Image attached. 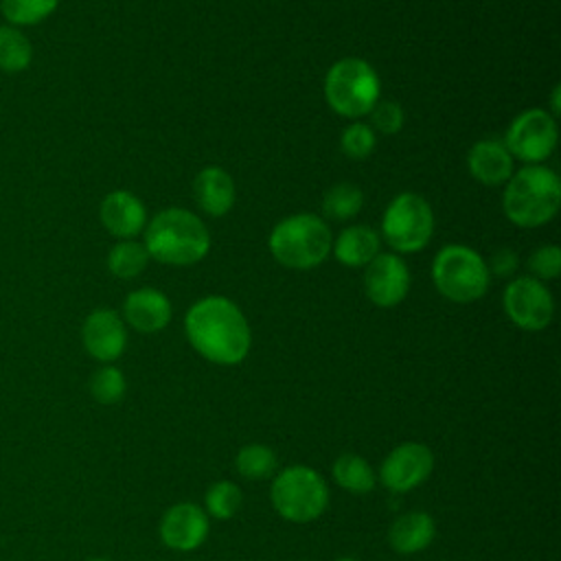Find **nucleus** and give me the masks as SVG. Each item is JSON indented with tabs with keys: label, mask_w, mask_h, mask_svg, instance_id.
<instances>
[{
	"label": "nucleus",
	"mask_w": 561,
	"mask_h": 561,
	"mask_svg": "<svg viewBox=\"0 0 561 561\" xmlns=\"http://www.w3.org/2000/svg\"><path fill=\"white\" fill-rule=\"evenodd\" d=\"M191 346L213 364L232 366L245 359L252 333L241 309L224 298L208 296L197 300L184 318Z\"/></svg>",
	"instance_id": "f257e3e1"
},
{
	"label": "nucleus",
	"mask_w": 561,
	"mask_h": 561,
	"mask_svg": "<svg viewBox=\"0 0 561 561\" xmlns=\"http://www.w3.org/2000/svg\"><path fill=\"white\" fill-rule=\"evenodd\" d=\"M530 272L535 274L537 280H548V278H557L561 272V250L557 245H543L537 248L530 254L528 261Z\"/></svg>",
	"instance_id": "c756f323"
},
{
	"label": "nucleus",
	"mask_w": 561,
	"mask_h": 561,
	"mask_svg": "<svg viewBox=\"0 0 561 561\" xmlns=\"http://www.w3.org/2000/svg\"><path fill=\"white\" fill-rule=\"evenodd\" d=\"M379 77L359 57H346L333 64L324 79V96L333 112L346 118H362L379 101Z\"/></svg>",
	"instance_id": "39448f33"
},
{
	"label": "nucleus",
	"mask_w": 561,
	"mask_h": 561,
	"mask_svg": "<svg viewBox=\"0 0 561 561\" xmlns=\"http://www.w3.org/2000/svg\"><path fill=\"white\" fill-rule=\"evenodd\" d=\"M467 164L471 175L486 186L504 184L513 173V156L504 142L493 138L476 142L469 151Z\"/></svg>",
	"instance_id": "f3484780"
},
{
	"label": "nucleus",
	"mask_w": 561,
	"mask_h": 561,
	"mask_svg": "<svg viewBox=\"0 0 561 561\" xmlns=\"http://www.w3.org/2000/svg\"><path fill=\"white\" fill-rule=\"evenodd\" d=\"M335 482L351 493H368L375 489L377 476L373 467L357 454H342L333 462Z\"/></svg>",
	"instance_id": "4be33fe9"
},
{
	"label": "nucleus",
	"mask_w": 561,
	"mask_h": 561,
	"mask_svg": "<svg viewBox=\"0 0 561 561\" xmlns=\"http://www.w3.org/2000/svg\"><path fill=\"white\" fill-rule=\"evenodd\" d=\"M99 217L101 224L105 226V230L114 237L123 239H131L136 237L147 221V213L142 202L131 195L129 191H112L103 197L101 208H99Z\"/></svg>",
	"instance_id": "2eb2a0df"
},
{
	"label": "nucleus",
	"mask_w": 561,
	"mask_h": 561,
	"mask_svg": "<svg viewBox=\"0 0 561 561\" xmlns=\"http://www.w3.org/2000/svg\"><path fill=\"white\" fill-rule=\"evenodd\" d=\"M193 195L197 206L213 217L226 215L234 204L232 178L219 167H206L193 182Z\"/></svg>",
	"instance_id": "a211bd4d"
},
{
	"label": "nucleus",
	"mask_w": 561,
	"mask_h": 561,
	"mask_svg": "<svg viewBox=\"0 0 561 561\" xmlns=\"http://www.w3.org/2000/svg\"><path fill=\"white\" fill-rule=\"evenodd\" d=\"M90 561H110V559H103V557H94V559H90Z\"/></svg>",
	"instance_id": "473e14b6"
},
{
	"label": "nucleus",
	"mask_w": 561,
	"mask_h": 561,
	"mask_svg": "<svg viewBox=\"0 0 561 561\" xmlns=\"http://www.w3.org/2000/svg\"><path fill=\"white\" fill-rule=\"evenodd\" d=\"M379 234L366 226H351L340 232L333 245V254L348 267L368 265L379 254Z\"/></svg>",
	"instance_id": "aec40b11"
},
{
	"label": "nucleus",
	"mask_w": 561,
	"mask_h": 561,
	"mask_svg": "<svg viewBox=\"0 0 561 561\" xmlns=\"http://www.w3.org/2000/svg\"><path fill=\"white\" fill-rule=\"evenodd\" d=\"M362 202H364L362 191L351 182H342L327 191V195L322 199V210L329 219L346 221L359 213Z\"/></svg>",
	"instance_id": "a878e982"
},
{
	"label": "nucleus",
	"mask_w": 561,
	"mask_h": 561,
	"mask_svg": "<svg viewBox=\"0 0 561 561\" xmlns=\"http://www.w3.org/2000/svg\"><path fill=\"white\" fill-rule=\"evenodd\" d=\"M381 230L397 252H416L432 239L434 213L421 195L401 193L386 208Z\"/></svg>",
	"instance_id": "6e6552de"
},
{
	"label": "nucleus",
	"mask_w": 561,
	"mask_h": 561,
	"mask_svg": "<svg viewBox=\"0 0 561 561\" xmlns=\"http://www.w3.org/2000/svg\"><path fill=\"white\" fill-rule=\"evenodd\" d=\"M149 261V252L145 243H138L134 239H123L116 243L107 254V270L116 278H136Z\"/></svg>",
	"instance_id": "5701e85b"
},
{
	"label": "nucleus",
	"mask_w": 561,
	"mask_h": 561,
	"mask_svg": "<svg viewBox=\"0 0 561 561\" xmlns=\"http://www.w3.org/2000/svg\"><path fill=\"white\" fill-rule=\"evenodd\" d=\"M434 469V454L423 443H401L394 447L379 469V480L394 493H408L423 484Z\"/></svg>",
	"instance_id": "9b49d317"
},
{
	"label": "nucleus",
	"mask_w": 561,
	"mask_h": 561,
	"mask_svg": "<svg viewBox=\"0 0 561 561\" xmlns=\"http://www.w3.org/2000/svg\"><path fill=\"white\" fill-rule=\"evenodd\" d=\"M561 206L559 175L539 164L522 167L504 191V215L522 228L548 224Z\"/></svg>",
	"instance_id": "7ed1b4c3"
},
{
	"label": "nucleus",
	"mask_w": 561,
	"mask_h": 561,
	"mask_svg": "<svg viewBox=\"0 0 561 561\" xmlns=\"http://www.w3.org/2000/svg\"><path fill=\"white\" fill-rule=\"evenodd\" d=\"M59 0H0V13L11 26H35L50 18Z\"/></svg>",
	"instance_id": "b1692460"
},
{
	"label": "nucleus",
	"mask_w": 561,
	"mask_h": 561,
	"mask_svg": "<svg viewBox=\"0 0 561 561\" xmlns=\"http://www.w3.org/2000/svg\"><path fill=\"white\" fill-rule=\"evenodd\" d=\"M333 239L329 226L309 213L283 219L270 234V252L291 270H309L322 263L331 252Z\"/></svg>",
	"instance_id": "20e7f679"
},
{
	"label": "nucleus",
	"mask_w": 561,
	"mask_h": 561,
	"mask_svg": "<svg viewBox=\"0 0 561 561\" xmlns=\"http://www.w3.org/2000/svg\"><path fill=\"white\" fill-rule=\"evenodd\" d=\"M504 145L524 162L546 160L557 147V123L543 110H526L511 123Z\"/></svg>",
	"instance_id": "9d476101"
},
{
	"label": "nucleus",
	"mask_w": 561,
	"mask_h": 561,
	"mask_svg": "<svg viewBox=\"0 0 561 561\" xmlns=\"http://www.w3.org/2000/svg\"><path fill=\"white\" fill-rule=\"evenodd\" d=\"M145 248L149 256L167 265H191L206 256L210 234L206 224L184 208H167L158 213L145 230Z\"/></svg>",
	"instance_id": "f03ea898"
},
{
	"label": "nucleus",
	"mask_w": 561,
	"mask_h": 561,
	"mask_svg": "<svg viewBox=\"0 0 561 561\" xmlns=\"http://www.w3.org/2000/svg\"><path fill=\"white\" fill-rule=\"evenodd\" d=\"M123 313L127 324H131L140 333H156L164 329L171 320V302L169 298L151 287H142L131 291L125 298Z\"/></svg>",
	"instance_id": "dca6fc26"
},
{
	"label": "nucleus",
	"mask_w": 561,
	"mask_h": 561,
	"mask_svg": "<svg viewBox=\"0 0 561 561\" xmlns=\"http://www.w3.org/2000/svg\"><path fill=\"white\" fill-rule=\"evenodd\" d=\"M337 561H355V559H337Z\"/></svg>",
	"instance_id": "72a5a7b5"
},
{
	"label": "nucleus",
	"mask_w": 561,
	"mask_h": 561,
	"mask_svg": "<svg viewBox=\"0 0 561 561\" xmlns=\"http://www.w3.org/2000/svg\"><path fill=\"white\" fill-rule=\"evenodd\" d=\"M375 142H377L375 131L364 123H355V125L346 127L344 134H342V151L348 158L359 160V158L370 156L373 149H375Z\"/></svg>",
	"instance_id": "c85d7f7f"
},
{
	"label": "nucleus",
	"mask_w": 561,
	"mask_h": 561,
	"mask_svg": "<svg viewBox=\"0 0 561 561\" xmlns=\"http://www.w3.org/2000/svg\"><path fill=\"white\" fill-rule=\"evenodd\" d=\"M33 46L22 28L2 24L0 26V70L15 75L31 66Z\"/></svg>",
	"instance_id": "412c9836"
},
{
	"label": "nucleus",
	"mask_w": 561,
	"mask_h": 561,
	"mask_svg": "<svg viewBox=\"0 0 561 561\" xmlns=\"http://www.w3.org/2000/svg\"><path fill=\"white\" fill-rule=\"evenodd\" d=\"M373 123L379 131L383 134H397L403 125V110L392 103V101H383V103H377L373 110Z\"/></svg>",
	"instance_id": "7c9ffc66"
},
{
	"label": "nucleus",
	"mask_w": 561,
	"mask_h": 561,
	"mask_svg": "<svg viewBox=\"0 0 561 561\" xmlns=\"http://www.w3.org/2000/svg\"><path fill=\"white\" fill-rule=\"evenodd\" d=\"M504 311L524 331H541L550 324L554 302L546 285L533 276H522L504 289Z\"/></svg>",
	"instance_id": "1a4fd4ad"
},
{
	"label": "nucleus",
	"mask_w": 561,
	"mask_h": 561,
	"mask_svg": "<svg viewBox=\"0 0 561 561\" xmlns=\"http://www.w3.org/2000/svg\"><path fill=\"white\" fill-rule=\"evenodd\" d=\"M517 254L513 252V250H500L495 256H493V261H491V267H493V272L495 274H500V276H508V274H513L515 270H517Z\"/></svg>",
	"instance_id": "2f4dec72"
},
{
	"label": "nucleus",
	"mask_w": 561,
	"mask_h": 561,
	"mask_svg": "<svg viewBox=\"0 0 561 561\" xmlns=\"http://www.w3.org/2000/svg\"><path fill=\"white\" fill-rule=\"evenodd\" d=\"M127 381L116 366L99 368L90 379V394L103 405H114L125 397Z\"/></svg>",
	"instance_id": "cd10ccee"
},
{
	"label": "nucleus",
	"mask_w": 561,
	"mask_h": 561,
	"mask_svg": "<svg viewBox=\"0 0 561 561\" xmlns=\"http://www.w3.org/2000/svg\"><path fill=\"white\" fill-rule=\"evenodd\" d=\"M237 471L248 480H265L276 471V454L261 443H250L237 451Z\"/></svg>",
	"instance_id": "393cba45"
},
{
	"label": "nucleus",
	"mask_w": 561,
	"mask_h": 561,
	"mask_svg": "<svg viewBox=\"0 0 561 561\" xmlns=\"http://www.w3.org/2000/svg\"><path fill=\"white\" fill-rule=\"evenodd\" d=\"M81 342L90 357L110 364L123 355L127 346V329L116 311L101 307L83 320Z\"/></svg>",
	"instance_id": "f8f14e48"
},
{
	"label": "nucleus",
	"mask_w": 561,
	"mask_h": 561,
	"mask_svg": "<svg viewBox=\"0 0 561 561\" xmlns=\"http://www.w3.org/2000/svg\"><path fill=\"white\" fill-rule=\"evenodd\" d=\"M436 537V524L432 515L423 511H412L397 517L390 526L388 541L401 554H414L425 550Z\"/></svg>",
	"instance_id": "6ab92c4d"
},
{
	"label": "nucleus",
	"mask_w": 561,
	"mask_h": 561,
	"mask_svg": "<svg viewBox=\"0 0 561 561\" xmlns=\"http://www.w3.org/2000/svg\"><path fill=\"white\" fill-rule=\"evenodd\" d=\"M276 513L296 524L318 519L329 506V489L322 476L305 465L285 467L276 473L270 489Z\"/></svg>",
	"instance_id": "423d86ee"
},
{
	"label": "nucleus",
	"mask_w": 561,
	"mask_h": 561,
	"mask_svg": "<svg viewBox=\"0 0 561 561\" xmlns=\"http://www.w3.org/2000/svg\"><path fill=\"white\" fill-rule=\"evenodd\" d=\"M436 289L454 302H471L484 296L489 287V265L467 245L443 248L432 265Z\"/></svg>",
	"instance_id": "0eeeda50"
},
{
	"label": "nucleus",
	"mask_w": 561,
	"mask_h": 561,
	"mask_svg": "<svg viewBox=\"0 0 561 561\" xmlns=\"http://www.w3.org/2000/svg\"><path fill=\"white\" fill-rule=\"evenodd\" d=\"M160 537L171 550L188 552L204 543L208 537V515L191 502H180L167 508L160 522Z\"/></svg>",
	"instance_id": "4468645a"
},
{
	"label": "nucleus",
	"mask_w": 561,
	"mask_h": 561,
	"mask_svg": "<svg viewBox=\"0 0 561 561\" xmlns=\"http://www.w3.org/2000/svg\"><path fill=\"white\" fill-rule=\"evenodd\" d=\"M241 489L230 480H219L208 486L204 497V511L215 519H230L241 508Z\"/></svg>",
	"instance_id": "bb28decb"
},
{
	"label": "nucleus",
	"mask_w": 561,
	"mask_h": 561,
	"mask_svg": "<svg viewBox=\"0 0 561 561\" xmlns=\"http://www.w3.org/2000/svg\"><path fill=\"white\" fill-rule=\"evenodd\" d=\"M364 287L377 307H394L410 289L408 265L397 254H377L366 267Z\"/></svg>",
	"instance_id": "ddd939ff"
}]
</instances>
